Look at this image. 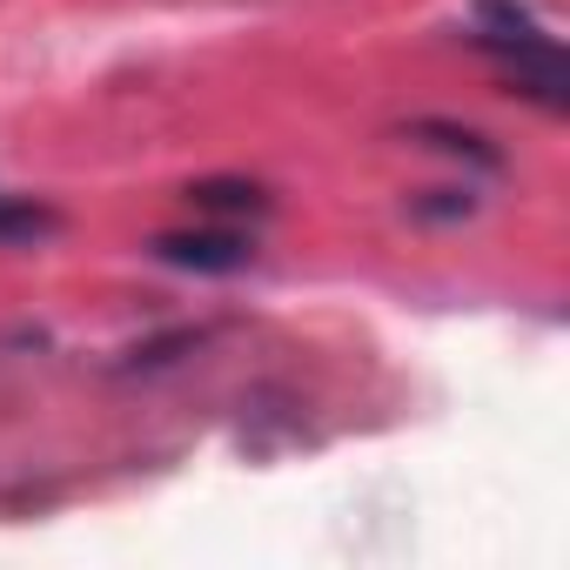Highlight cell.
<instances>
[{
	"mask_svg": "<svg viewBox=\"0 0 570 570\" xmlns=\"http://www.w3.org/2000/svg\"><path fill=\"white\" fill-rule=\"evenodd\" d=\"M155 255L168 268H195V275H235L248 268V242L235 228H181V235H155Z\"/></svg>",
	"mask_w": 570,
	"mask_h": 570,
	"instance_id": "cell-2",
	"label": "cell"
},
{
	"mask_svg": "<svg viewBox=\"0 0 570 570\" xmlns=\"http://www.w3.org/2000/svg\"><path fill=\"white\" fill-rule=\"evenodd\" d=\"M61 215L55 208H41V202H0V242H35V235H48Z\"/></svg>",
	"mask_w": 570,
	"mask_h": 570,
	"instance_id": "cell-5",
	"label": "cell"
},
{
	"mask_svg": "<svg viewBox=\"0 0 570 570\" xmlns=\"http://www.w3.org/2000/svg\"><path fill=\"white\" fill-rule=\"evenodd\" d=\"M188 202L195 208H222V215H262L268 195L255 181H188Z\"/></svg>",
	"mask_w": 570,
	"mask_h": 570,
	"instance_id": "cell-3",
	"label": "cell"
},
{
	"mask_svg": "<svg viewBox=\"0 0 570 570\" xmlns=\"http://www.w3.org/2000/svg\"><path fill=\"white\" fill-rule=\"evenodd\" d=\"M416 135H423L430 148H443V155H470L476 168H497V148H490L483 135H470V128H450V121H416Z\"/></svg>",
	"mask_w": 570,
	"mask_h": 570,
	"instance_id": "cell-4",
	"label": "cell"
},
{
	"mask_svg": "<svg viewBox=\"0 0 570 570\" xmlns=\"http://www.w3.org/2000/svg\"><path fill=\"white\" fill-rule=\"evenodd\" d=\"M476 48H490V55L517 75V88L537 95L543 108H570V75H563L557 41H550L530 14H517L510 0H483V35H476Z\"/></svg>",
	"mask_w": 570,
	"mask_h": 570,
	"instance_id": "cell-1",
	"label": "cell"
}]
</instances>
